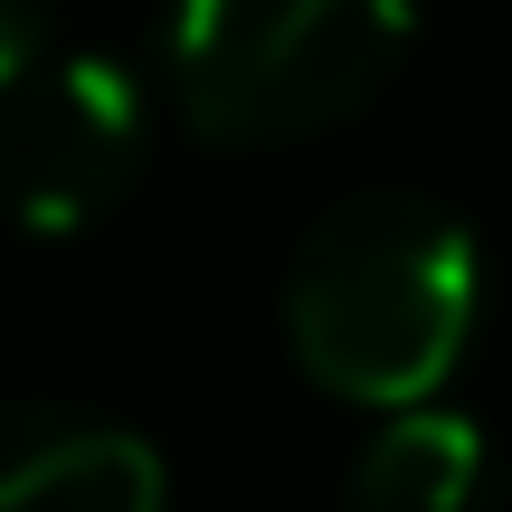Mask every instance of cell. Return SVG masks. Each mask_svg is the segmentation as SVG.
<instances>
[{
    "label": "cell",
    "mask_w": 512,
    "mask_h": 512,
    "mask_svg": "<svg viewBox=\"0 0 512 512\" xmlns=\"http://www.w3.org/2000/svg\"><path fill=\"white\" fill-rule=\"evenodd\" d=\"M475 238L427 200H351L294 256L285 285V342L313 389L351 408H408L437 399L456 351L475 342Z\"/></svg>",
    "instance_id": "cell-1"
},
{
    "label": "cell",
    "mask_w": 512,
    "mask_h": 512,
    "mask_svg": "<svg viewBox=\"0 0 512 512\" xmlns=\"http://www.w3.org/2000/svg\"><path fill=\"white\" fill-rule=\"evenodd\" d=\"M351 484H361V503H389V512H456V503H475V484H484V427L408 399V408H389V427L361 446V475Z\"/></svg>",
    "instance_id": "cell-5"
},
{
    "label": "cell",
    "mask_w": 512,
    "mask_h": 512,
    "mask_svg": "<svg viewBox=\"0 0 512 512\" xmlns=\"http://www.w3.org/2000/svg\"><path fill=\"white\" fill-rule=\"evenodd\" d=\"M171 465L133 427L67 408H0V512H152Z\"/></svg>",
    "instance_id": "cell-4"
},
{
    "label": "cell",
    "mask_w": 512,
    "mask_h": 512,
    "mask_svg": "<svg viewBox=\"0 0 512 512\" xmlns=\"http://www.w3.org/2000/svg\"><path fill=\"white\" fill-rule=\"evenodd\" d=\"M133 162H143V76L124 57L67 48L0 95V190L10 219L38 238H76L86 219H105Z\"/></svg>",
    "instance_id": "cell-3"
},
{
    "label": "cell",
    "mask_w": 512,
    "mask_h": 512,
    "mask_svg": "<svg viewBox=\"0 0 512 512\" xmlns=\"http://www.w3.org/2000/svg\"><path fill=\"white\" fill-rule=\"evenodd\" d=\"M408 0H171V95L209 143H294L408 57Z\"/></svg>",
    "instance_id": "cell-2"
},
{
    "label": "cell",
    "mask_w": 512,
    "mask_h": 512,
    "mask_svg": "<svg viewBox=\"0 0 512 512\" xmlns=\"http://www.w3.org/2000/svg\"><path fill=\"white\" fill-rule=\"evenodd\" d=\"M29 67H38V19H29V0H0V95Z\"/></svg>",
    "instance_id": "cell-6"
}]
</instances>
